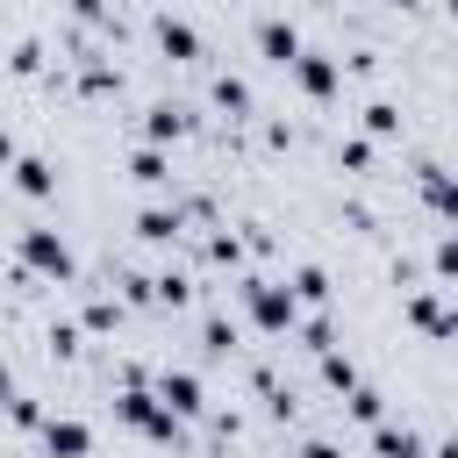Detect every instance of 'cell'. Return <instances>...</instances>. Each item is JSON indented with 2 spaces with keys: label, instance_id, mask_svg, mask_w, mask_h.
<instances>
[{
  "label": "cell",
  "instance_id": "cell-1",
  "mask_svg": "<svg viewBox=\"0 0 458 458\" xmlns=\"http://www.w3.org/2000/svg\"><path fill=\"white\" fill-rule=\"evenodd\" d=\"M243 301H250V315H258L265 329H293V293H286V286L250 279V286H243Z\"/></svg>",
  "mask_w": 458,
  "mask_h": 458
},
{
  "label": "cell",
  "instance_id": "cell-2",
  "mask_svg": "<svg viewBox=\"0 0 458 458\" xmlns=\"http://www.w3.org/2000/svg\"><path fill=\"white\" fill-rule=\"evenodd\" d=\"M21 258H29L36 272H50V279L72 272V250H64V236H50V229H29V236H21Z\"/></svg>",
  "mask_w": 458,
  "mask_h": 458
},
{
  "label": "cell",
  "instance_id": "cell-3",
  "mask_svg": "<svg viewBox=\"0 0 458 458\" xmlns=\"http://www.w3.org/2000/svg\"><path fill=\"white\" fill-rule=\"evenodd\" d=\"M286 72H293V79H301V93H315V100H329V93H336V64H329V57H315V50H301Z\"/></svg>",
  "mask_w": 458,
  "mask_h": 458
},
{
  "label": "cell",
  "instance_id": "cell-4",
  "mask_svg": "<svg viewBox=\"0 0 458 458\" xmlns=\"http://www.w3.org/2000/svg\"><path fill=\"white\" fill-rule=\"evenodd\" d=\"M258 50H265L272 64H293V57H301V36H293V21H279V14H272V21H258Z\"/></svg>",
  "mask_w": 458,
  "mask_h": 458
},
{
  "label": "cell",
  "instance_id": "cell-5",
  "mask_svg": "<svg viewBox=\"0 0 458 458\" xmlns=\"http://www.w3.org/2000/svg\"><path fill=\"white\" fill-rule=\"evenodd\" d=\"M43 444H50V458H86L93 451L86 422H43Z\"/></svg>",
  "mask_w": 458,
  "mask_h": 458
},
{
  "label": "cell",
  "instance_id": "cell-6",
  "mask_svg": "<svg viewBox=\"0 0 458 458\" xmlns=\"http://www.w3.org/2000/svg\"><path fill=\"white\" fill-rule=\"evenodd\" d=\"M157 394H165V408H172V415H193V408H200V379H193V372H165V379H157Z\"/></svg>",
  "mask_w": 458,
  "mask_h": 458
},
{
  "label": "cell",
  "instance_id": "cell-7",
  "mask_svg": "<svg viewBox=\"0 0 458 458\" xmlns=\"http://www.w3.org/2000/svg\"><path fill=\"white\" fill-rule=\"evenodd\" d=\"M372 451H379V458H422V437L401 429V422H379V429H372Z\"/></svg>",
  "mask_w": 458,
  "mask_h": 458
},
{
  "label": "cell",
  "instance_id": "cell-8",
  "mask_svg": "<svg viewBox=\"0 0 458 458\" xmlns=\"http://www.w3.org/2000/svg\"><path fill=\"white\" fill-rule=\"evenodd\" d=\"M408 315H415L429 336H458V315H451L444 301H429V293H415V301H408Z\"/></svg>",
  "mask_w": 458,
  "mask_h": 458
},
{
  "label": "cell",
  "instance_id": "cell-9",
  "mask_svg": "<svg viewBox=\"0 0 458 458\" xmlns=\"http://www.w3.org/2000/svg\"><path fill=\"white\" fill-rule=\"evenodd\" d=\"M157 43H165V50H172V57H200V36H193V29H186V21H172V14H165V21H157Z\"/></svg>",
  "mask_w": 458,
  "mask_h": 458
},
{
  "label": "cell",
  "instance_id": "cell-10",
  "mask_svg": "<svg viewBox=\"0 0 458 458\" xmlns=\"http://www.w3.org/2000/svg\"><path fill=\"white\" fill-rule=\"evenodd\" d=\"M14 186H21V193H36V200H43V193H50V186H57V172H50V165H43V157H21V165H14Z\"/></svg>",
  "mask_w": 458,
  "mask_h": 458
},
{
  "label": "cell",
  "instance_id": "cell-11",
  "mask_svg": "<svg viewBox=\"0 0 458 458\" xmlns=\"http://www.w3.org/2000/svg\"><path fill=\"white\" fill-rule=\"evenodd\" d=\"M422 186H429V208H437V215H451V222H458V179H437V172H429V179H422Z\"/></svg>",
  "mask_w": 458,
  "mask_h": 458
},
{
  "label": "cell",
  "instance_id": "cell-12",
  "mask_svg": "<svg viewBox=\"0 0 458 458\" xmlns=\"http://www.w3.org/2000/svg\"><path fill=\"white\" fill-rule=\"evenodd\" d=\"M136 229H143L150 243H172V236H179V215H165V208H150V215H143Z\"/></svg>",
  "mask_w": 458,
  "mask_h": 458
},
{
  "label": "cell",
  "instance_id": "cell-13",
  "mask_svg": "<svg viewBox=\"0 0 458 458\" xmlns=\"http://www.w3.org/2000/svg\"><path fill=\"white\" fill-rule=\"evenodd\" d=\"M365 129H372V136H394V129H401V114H394L386 100H372V107H365Z\"/></svg>",
  "mask_w": 458,
  "mask_h": 458
},
{
  "label": "cell",
  "instance_id": "cell-14",
  "mask_svg": "<svg viewBox=\"0 0 458 458\" xmlns=\"http://www.w3.org/2000/svg\"><path fill=\"white\" fill-rule=\"evenodd\" d=\"M179 129H186V114H179V107H150V136H157V143H165V136H179Z\"/></svg>",
  "mask_w": 458,
  "mask_h": 458
},
{
  "label": "cell",
  "instance_id": "cell-15",
  "mask_svg": "<svg viewBox=\"0 0 458 458\" xmlns=\"http://www.w3.org/2000/svg\"><path fill=\"white\" fill-rule=\"evenodd\" d=\"M293 293H301V301H322V293H329V279H322L315 265H301V272H293Z\"/></svg>",
  "mask_w": 458,
  "mask_h": 458
},
{
  "label": "cell",
  "instance_id": "cell-16",
  "mask_svg": "<svg viewBox=\"0 0 458 458\" xmlns=\"http://www.w3.org/2000/svg\"><path fill=\"white\" fill-rule=\"evenodd\" d=\"M136 179H143V186H165V157H157V150H136Z\"/></svg>",
  "mask_w": 458,
  "mask_h": 458
},
{
  "label": "cell",
  "instance_id": "cell-17",
  "mask_svg": "<svg viewBox=\"0 0 458 458\" xmlns=\"http://www.w3.org/2000/svg\"><path fill=\"white\" fill-rule=\"evenodd\" d=\"M351 415H358V422H379V394H372V386H351Z\"/></svg>",
  "mask_w": 458,
  "mask_h": 458
},
{
  "label": "cell",
  "instance_id": "cell-18",
  "mask_svg": "<svg viewBox=\"0 0 458 458\" xmlns=\"http://www.w3.org/2000/svg\"><path fill=\"white\" fill-rule=\"evenodd\" d=\"M215 100H222V107H250V93H243L236 79H222V86H215Z\"/></svg>",
  "mask_w": 458,
  "mask_h": 458
},
{
  "label": "cell",
  "instance_id": "cell-19",
  "mask_svg": "<svg viewBox=\"0 0 458 458\" xmlns=\"http://www.w3.org/2000/svg\"><path fill=\"white\" fill-rule=\"evenodd\" d=\"M437 272H458V236H444V243H437Z\"/></svg>",
  "mask_w": 458,
  "mask_h": 458
},
{
  "label": "cell",
  "instance_id": "cell-20",
  "mask_svg": "<svg viewBox=\"0 0 458 458\" xmlns=\"http://www.w3.org/2000/svg\"><path fill=\"white\" fill-rule=\"evenodd\" d=\"M301 458H344V451H336V444H322V437H315V444H308V451H301Z\"/></svg>",
  "mask_w": 458,
  "mask_h": 458
},
{
  "label": "cell",
  "instance_id": "cell-21",
  "mask_svg": "<svg viewBox=\"0 0 458 458\" xmlns=\"http://www.w3.org/2000/svg\"><path fill=\"white\" fill-rule=\"evenodd\" d=\"M0 401H14V379H7V365H0Z\"/></svg>",
  "mask_w": 458,
  "mask_h": 458
},
{
  "label": "cell",
  "instance_id": "cell-22",
  "mask_svg": "<svg viewBox=\"0 0 458 458\" xmlns=\"http://www.w3.org/2000/svg\"><path fill=\"white\" fill-rule=\"evenodd\" d=\"M7 157H14V143H7V129H0V165H7Z\"/></svg>",
  "mask_w": 458,
  "mask_h": 458
},
{
  "label": "cell",
  "instance_id": "cell-23",
  "mask_svg": "<svg viewBox=\"0 0 458 458\" xmlns=\"http://www.w3.org/2000/svg\"><path fill=\"white\" fill-rule=\"evenodd\" d=\"M394 7H408V0H394Z\"/></svg>",
  "mask_w": 458,
  "mask_h": 458
}]
</instances>
